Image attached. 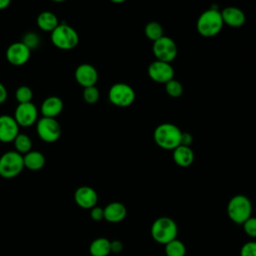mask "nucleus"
Listing matches in <instances>:
<instances>
[{"instance_id": "obj_1", "label": "nucleus", "mask_w": 256, "mask_h": 256, "mask_svg": "<svg viewBox=\"0 0 256 256\" xmlns=\"http://www.w3.org/2000/svg\"><path fill=\"white\" fill-rule=\"evenodd\" d=\"M182 131L174 124L162 123L158 125L153 133L155 143L166 150H174L180 145Z\"/></svg>"}, {"instance_id": "obj_2", "label": "nucleus", "mask_w": 256, "mask_h": 256, "mask_svg": "<svg viewBox=\"0 0 256 256\" xmlns=\"http://www.w3.org/2000/svg\"><path fill=\"white\" fill-rule=\"evenodd\" d=\"M223 24L221 12L211 7L199 16L196 27L203 37H213L221 31Z\"/></svg>"}, {"instance_id": "obj_3", "label": "nucleus", "mask_w": 256, "mask_h": 256, "mask_svg": "<svg viewBox=\"0 0 256 256\" xmlns=\"http://www.w3.org/2000/svg\"><path fill=\"white\" fill-rule=\"evenodd\" d=\"M178 227L176 222L167 216L157 218L151 226L152 238L160 244H167L168 242L176 239Z\"/></svg>"}, {"instance_id": "obj_4", "label": "nucleus", "mask_w": 256, "mask_h": 256, "mask_svg": "<svg viewBox=\"0 0 256 256\" xmlns=\"http://www.w3.org/2000/svg\"><path fill=\"white\" fill-rule=\"evenodd\" d=\"M227 213L234 223L243 224L252 216V203L245 195H235L228 202Z\"/></svg>"}, {"instance_id": "obj_5", "label": "nucleus", "mask_w": 256, "mask_h": 256, "mask_svg": "<svg viewBox=\"0 0 256 256\" xmlns=\"http://www.w3.org/2000/svg\"><path fill=\"white\" fill-rule=\"evenodd\" d=\"M51 41L53 45L61 50H71L79 42L78 33L68 24H59L51 32Z\"/></svg>"}, {"instance_id": "obj_6", "label": "nucleus", "mask_w": 256, "mask_h": 256, "mask_svg": "<svg viewBox=\"0 0 256 256\" xmlns=\"http://www.w3.org/2000/svg\"><path fill=\"white\" fill-rule=\"evenodd\" d=\"M23 168V155L17 151H8L0 157V176L5 179L18 176Z\"/></svg>"}, {"instance_id": "obj_7", "label": "nucleus", "mask_w": 256, "mask_h": 256, "mask_svg": "<svg viewBox=\"0 0 256 256\" xmlns=\"http://www.w3.org/2000/svg\"><path fill=\"white\" fill-rule=\"evenodd\" d=\"M109 100L118 107H127L135 100V92L131 86L125 83H115L108 93Z\"/></svg>"}, {"instance_id": "obj_8", "label": "nucleus", "mask_w": 256, "mask_h": 256, "mask_svg": "<svg viewBox=\"0 0 256 256\" xmlns=\"http://www.w3.org/2000/svg\"><path fill=\"white\" fill-rule=\"evenodd\" d=\"M38 136L47 143L56 142L61 135V127L55 118L42 117L36 125Z\"/></svg>"}, {"instance_id": "obj_9", "label": "nucleus", "mask_w": 256, "mask_h": 256, "mask_svg": "<svg viewBox=\"0 0 256 256\" xmlns=\"http://www.w3.org/2000/svg\"><path fill=\"white\" fill-rule=\"evenodd\" d=\"M152 51L157 60L170 63L175 59L177 55V46L171 38L163 36L160 39L154 41Z\"/></svg>"}, {"instance_id": "obj_10", "label": "nucleus", "mask_w": 256, "mask_h": 256, "mask_svg": "<svg viewBox=\"0 0 256 256\" xmlns=\"http://www.w3.org/2000/svg\"><path fill=\"white\" fill-rule=\"evenodd\" d=\"M148 75L153 81L165 84L173 79L174 70L170 63L156 60L149 65Z\"/></svg>"}, {"instance_id": "obj_11", "label": "nucleus", "mask_w": 256, "mask_h": 256, "mask_svg": "<svg viewBox=\"0 0 256 256\" xmlns=\"http://www.w3.org/2000/svg\"><path fill=\"white\" fill-rule=\"evenodd\" d=\"M37 116V108L32 102L19 104L14 113V119L16 120L17 124L22 127L32 126L36 122Z\"/></svg>"}, {"instance_id": "obj_12", "label": "nucleus", "mask_w": 256, "mask_h": 256, "mask_svg": "<svg viewBox=\"0 0 256 256\" xmlns=\"http://www.w3.org/2000/svg\"><path fill=\"white\" fill-rule=\"evenodd\" d=\"M31 55V50L22 42L12 43L6 50L7 61L15 66L25 64Z\"/></svg>"}, {"instance_id": "obj_13", "label": "nucleus", "mask_w": 256, "mask_h": 256, "mask_svg": "<svg viewBox=\"0 0 256 256\" xmlns=\"http://www.w3.org/2000/svg\"><path fill=\"white\" fill-rule=\"evenodd\" d=\"M19 134V125L14 117L9 115L0 116V141L4 143L12 142Z\"/></svg>"}, {"instance_id": "obj_14", "label": "nucleus", "mask_w": 256, "mask_h": 256, "mask_svg": "<svg viewBox=\"0 0 256 256\" xmlns=\"http://www.w3.org/2000/svg\"><path fill=\"white\" fill-rule=\"evenodd\" d=\"M76 204L83 209H91L96 206L98 195L96 191L89 186H81L74 193Z\"/></svg>"}, {"instance_id": "obj_15", "label": "nucleus", "mask_w": 256, "mask_h": 256, "mask_svg": "<svg viewBox=\"0 0 256 256\" xmlns=\"http://www.w3.org/2000/svg\"><path fill=\"white\" fill-rule=\"evenodd\" d=\"M75 79L84 88L95 86L98 80V72L90 64H81L75 70Z\"/></svg>"}, {"instance_id": "obj_16", "label": "nucleus", "mask_w": 256, "mask_h": 256, "mask_svg": "<svg viewBox=\"0 0 256 256\" xmlns=\"http://www.w3.org/2000/svg\"><path fill=\"white\" fill-rule=\"evenodd\" d=\"M221 16L224 24L231 27H240L245 23L244 12L236 7H226L221 11Z\"/></svg>"}, {"instance_id": "obj_17", "label": "nucleus", "mask_w": 256, "mask_h": 256, "mask_svg": "<svg viewBox=\"0 0 256 256\" xmlns=\"http://www.w3.org/2000/svg\"><path fill=\"white\" fill-rule=\"evenodd\" d=\"M127 214L125 205L121 202H111L104 207V219L111 223L122 221Z\"/></svg>"}, {"instance_id": "obj_18", "label": "nucleus", "mask_w": 256, "mask_h": 256, "mask_svg": "<svg viewBox=\"0 0 256 256\" xmlns=\"http://www.w3.org/2000/svg\"><path fill=\"white\" fill-rule=\"evenodd\" d=\"M63 109V102L59 97L50 96L46 98L41 105V113L43 117L55 118Z\"/></svg>"}, {"instance_id": "obj_19", "label": "nucleus", "mask_w": 256, "mask_h": 256, "mask_svg": "<svg viewBox=\"0 0 256 256\" xmlns=\"http://www.w3.org/2000/svg\"><path fill=\"white\" fill-rule=\"evenodd\" d=\"M174 162L180 167H188L194 160V153L190 146L179 145L173 150Z\"/></svg>"}, {"instance_id": "obj_20", "label": "nucleus", "mask_w": 256, "mask_h": 256, "mask_svg": "<svg viewBox=\"0 0 256 256\" xmlns=\"http://www.w3.org/2000/svg\"><path fill=\"white\" fill-rule=\"evenodd\" d=\"M24 167L32 171H38L45 165V157L39 151H29L23 155Z\"/></svg>"}, {"instance_id": "obj_21", "label": "nucleus", "mask_w": 256, "mask_h": 256, "mask_svg": "<svg viewBox=\"0 0 256 256\" xmlns=\"http://www.w3.org/2000/svg\"><path fill=\"white\" fill-rule=\"evenodd\" d=\"M36 22L38 27L46 32H52L59 25L57 16L50 11L41 12L37 17Z\"/></svg>"}, {"instance_id": "obj_22", "label": "nucleus", "mask_w": 256, "mask_h": 256, "mask_svg": "<svg viewBox=\"0 0 256 256\" xmlns=\"http://www.w3.org/2000/svg\"><path fill=\"white\" fill-rule=\"evenodd\" d=\"M91 256H108L111 253V241L105 237L94 239L89 247Z\"/></svg>"}, {"instance_id": "obj_23", "label": "nucleus", "mask_w": 256, "mask_h": 256, "mask_svg": "<svg viewBox=\"0 0 256 256\" xmlns=\"http://www.w3.org/2000/svg\"><path fill=\"white\" fill-rule=\"evenodd\" d=\"M186 247L179 239H174L165 244V256H185Z\"/></svg>"}, {"instance_id": "obj_24", "label": "nucleus", "mask_w": 256, "mask_h": 256, "mask_svg": "<svg viewBox=\"0 0 256 256\" xmlns=\"http://www.w3.org/2000/svg\"><path fill=\"white\" fill-rule=\"evenodd\" d=\"M14 146L18 153L26 154L31 151L32 148V141L26 134H18L14 139Z\"/></svg>"}, {"instance_id": "obj_25", "label": "nucleus", "mask_w": 256, "mask_h": 256, "mask_svg": "<svg viewBox=\"0 0 256 256\" xmlns=\"http://www.w3.org/2000/svg\"><path fill=\"white\" fill-rule=\"evenodd\" d=\"M144 32H145L146 37L148 39L152 40L153 42L164 36L163 35V28H162V26L158 22H155V21L149 22L145 26Z\"/></svg>"}, {"instance_id": "obj_26", "label": "nucleus", "mask_w": 256, "mask_h": 256, "mask_svg": "<svg viewBox=\"0 0 256 256\" xmlns=\"http://www.w3.org/2000/svg\"><path fill=\"white\" fill-rule=\"evenodd\" d=\"M15 97L19 104L28 103V102H31V100L33 98V92L28 86L23 85V86H20L17 88V90L15 92Z\"/></svg>"}, {"instance_id": "obj_27", "label": "nucleus", "mask_w": 256, "mask_h": 256, "mask_svg": "<svg viewBox=\"0 0 256 256\" xmlns=\"http://www.w3.org/2000/svg\"><path fill=\"white\" fill-rule=\"evenodd\" d=\"M165 89L169 96L171 97H179L183 92V87L181 83L175 79H171L167 83H165Z\"/></svg>"}, {"instance_id": "obj_28", "label": "nucleus", "mask_w": 256, "mask_h": 256, "mask_svg": "<svg viewBox=\"0 0 256 256\" xmlns=\"http://www.w3.org/2000/svg\"><path fill=\"white\" fill-rule=\"evenodd\" d=\"M83 98L86 103L94 104L99 99V90L95 86L86 87L83 91Z\"/></svg>"}, {"instance_id": "obj_29", "label": "nucleus", "mask_w": 256, "mask_h": 256, "mask_svg": "<svg viewBox=\"0 0 256 256\" xmlns=\"http://www.w3.org/2000/svg\"><path fill=\"white\" fill-rule=\"evenodd\" d=\"M21 42L24 43L31 50V49H35L39 45L40 39L35 32H28L23 36V39Z\"/></svg>"}, {"instance_id": "obj_30", "label": "nucleus", "mask_w": 256, "mask_h": 256, "mask_svg": "<svg viewBox=\"0 0 256 256\" xmlns=\"http://www.w3.org/2000/svg\"><path fill=\"white\" fill-rule=\"evenodd\" d=\"M243 229L244 232L252 237V238H256V217H249L243 224Z\"/></svg>"}, {"instance_id": "obj_31", "label": "nucleus", "mask_w": 256, "mask_h": 256, "mask_svg": "<svg viewBox=\"0 0 256 256\" xmlns=\"http://www.w3.org/2000/svg\"><path fill=\"white\" fill-rule=\"evenodd\" d=\"M240 256H256V241L245 243L240 249Z\"/></svg>"}, {"instance_id": "obj_32", "label": "nucleus", "mask_w": 256, "mask_h": 256, "mask_svg": "<svg viewBox=\"0 0 256 256\" xmlns=\"http://www.w3.org/2000/svg\"><path fill=\"white\" fill-rule=\"evenodd\" d=\"M90 216L94 221H100L104 219V208L99 206H94L90 209Z\"/></svg>"}, {"instance_id": "obj_33", "label": "nucleus", "mask_w": 256, "mask_h": 256, "mask_svg": "<svg viewBox=\"0 0 256 256\" xmlns=\"http://www.w3.org/2000/svg\"><path fill=\"white\" fill-rule=\"evenodd\" d=\"M193 138L192 135L190 133L187 132H182L181 134V141H180V145H184V146H190V144L192 143Z\"/></svg>"}, {"instance_id": "obj_34", "label": "nucleus", "mask_w": 256, "mask_h": 256, "mask_svg": "<svg viewBox=\"0 0 256 256\" xmlns=\"http://www.w3.org/2000/svg\"><path fill=\"white\" fill-rule=\"evenodd\" d=\"M123 249V244L119 240H113L111 241V252L114 253H119Z\"/></svg>"}, {"instance_id": "obj_35", "label": "nucleus", "mask_w": 256, "mask_h": 256, "mask_svg": "<svg viewBox=\"0 0 256 256\" xmlns=\"http://www.w3.org/2000/svg\"><path fill=\"white\" fill-rule=\"evenodd\" d=\"M7 99V90L5 86L0 82V104L4 103Z\"/></svg>"}, {"instance_id": "obj_36", "label": "nucleus", "mask_w": 256, "mask_h": 256, "mask_svg": "<svg viewBox=\"0 0 256 256\" xmlns=\"http://www.w3.org/2000/svg\"><path fill=\"white\" fill-rule=\"evenodd\" d=\"M10 2H11V0H0V10L7 8L9 6Z\"/></svg>"}, {"instance_id": "obj_37", "label": "nucleus", "mask_w": 256, "mask_h": 256, "mask_svg": "<svg viewBox=\"0 0 256 256\" xmlns=\"http://www.w3.org/2000/svg\"><path fill=\"white\" fill-rule=\"evenodd\" d=\"M110 1H111V2H113V3H117V4H118V3H122V2H124L125 0H110Z\"/></svg>"}, {"instance_id": "obj_38", "label": "nucleus", "mask_w": 256, "mask_h": 256, "mask_svg": "<svg viewBox=\"0 0 256 256\" xmlns=\"http://www.w3.org/2000/svg\"><path fill=\"white\" fill-rule=\"evenodd\" d=\"M51 1H54V2H63L65 0H51Z\"/></svg>"}, {"instance_id": "obj_39", "label": "nucleus", "mask_w": 256, "mask_h": 256, "mask_svg": "<svg viewBox=\"0 0 256 256\" xmlns=\"http://www.w3.org/2000/svg\"><path fill=\"white\" fill-rule=\"evenodd\" d=\"M163 256H164V255H163Z\"/></svg>"}]
</instances>
